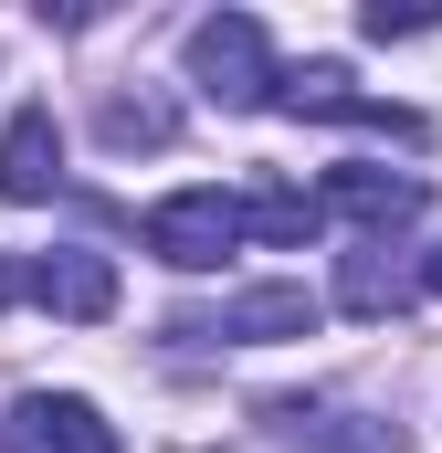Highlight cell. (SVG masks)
Returning a JSON list of instances; mask_svg holds the SVG:
<instances>
[{
  "mask_svg": "<svg viewBox=\"0 0 442 453\" xmlns=\"http://www.w3.org/2000/svg\"><path fill=\"white\" fill-rule=\"evenodd\" d=\"M422 296H442V242H432V253H422Z\"/></svg>",
  "mask_w": 442,
  "mask_h": 453,
  "instance_id": "obj_15",
  "label": "cell"
},
{
  "mask_svg": "<svg viewBox=\"0 0 442 453\" xmlns=\"http://www.w3.org/2000/svg\"><path fill=\"white\" fill-rule=\"evenodd\" d=\"M242 222L263 232V242H316L327 201H316V190H285V180H274V190H253V201H242Z\"/></svg>",
  "mask_w": 442,
  "mask_h": 453,
  "instance_id": "obj_11",
  "label": "cell"
},
{
  "mask_svg": "<svg viewBox=\"0 0 442 453\" xmlns=\"http://www.w3.org/2000/svg\"><path fill=\"white\" fill-rule=\"evenodd\" d=\"M190 85L211 96V106H232V116H253V106H274V42H263V21L253 11H211L201 32H190Z\"/></svg>",
  "mask_w": 442,
  "mask_h": 453,
  "instance_id": "obj_1",
  "label": "cell"
},
{
  "mask_svg": "<svg viewBox=\"0 0 442 453\" xmlns=\"http://www.w3.org/2000/svg\"><path fill=\"white\" fill-rule=\"evenodd\" d=\"M64 190V137H53V106H21L0 127V201H53Z\"/></svg>",
  "mask_w": 442,
  "mask_h": 453,
  "instance_id": "obj_9",
  "label": "cell"
},
{
  "mask_svg": "<svg viewBox=\"0 0 442 453\" xmlns=\"http://www.w3.org/2000/svg\"><path fill=\"white\" fill-rule=\"evenodd\" d=\"M11 296H32V264H0V306H11Z\"/></svg>",
  "mask_w": 442,
  "mask_h": 453,
  "instance_id": "obj_14",
  "label": "cell"
},
{
  "mask_svg": "<svg viewBox=\"0 0 442 453\" xmlns=\"http://www.w3.org/2000/svg\"><path fill=\"white\" fill-rule=\"evenodd\" d=\"M32 306H53V317L95 327V317H116V264H106V253H85V242L32 253Z\"/></svg>",
  "mask_w": 442,
  "mask_h": 453,
  "instance_id": "obj_7",
  "label": "cell"
},
{
  "mask_svg": "<svg viewBox=\"0 0 442 453\" xmlns=\"http://www.w3.org/2000/svg\"><path fill=\"white\" fill-rule=\"evenodd\" d=\"M0 433H11V453H116V422L74 390H21Z\"/></svg>",
  "mask_w": 442,
  "mask_h": 453,
  "instance_id": "obj_5",
  "label": "cell"
},
{
  "mask_svg": "<svg viewBox=\"0 0 442 453\" xmlns=\"http://www.w3.org/2000/svg\"><path fill=\"white\" fill-rule=\"evenodd\" d=\"M358 32H369V42H390V32H432V11H390V0H379V11L358 21Z\"/></svg>",
  "mask_w": 442,
  "mask_h": 453,
  "instance_id": "obj_13",
  "label": "cell"
},
{
  "mask_svg": "<svg viewBox=\"0 0 442 453\" xmlns=\"http://www.w3.org/2000/svg\"><path fill=\"white\" fill-rule=\"evenodd\" d=\"M316 296L306 285H242V296H221V306H201V317H169V338L190 348H285V338H316Z\"/></svg>",
  "mask_w": 442,
  "mask_h": 453,
  "instance_id": "obj_2",
  "label": "cell"
},
{
  "mask_svg": "<svg viewBox=\"0 0 442 453\" xmlns=\"http://www.w3.org/2000/svg\"><path fill=\"white\" fill-rule=\"evenodd\" d=\"M274 106H285V116H327V127H379V137H422V116H411V106H379V96H358V85H347V64H295V74L274 85Z\"/></svg>",
  "mask_w": 442,
  "mask_h": 453,
  "instance_id": "obj_4",
  "label": "cell"
},
{
  "mask_svg": "<svg viewBox=\"0 0 442 453\" xmlns=\"http://www.w3.org/2000/svg\"><path fill=\"white\" fill-rule=\"evenodd\" d=\"M316 201L347 211V222H369L379 242H390L400 222H422V201H432V190H422L411 169H327V190H316Z\"/></svg>",
  "mask_w": 442,
  "mask_h": 453,
  "instance_id": "obj_8",
  "label": "cell"
},
{
  "mask_svg": "<svg viewBox=\"0 0 442 453\" xmlns=\"http://www.w3.org/2000/svg\"><path fill=\"white\" fill-rule=\"evenodd\" d=\"M169 127H179V116L158 106V96H106V116H95L106 148H169Z\"/></svg>",
  "mask_w": 442,
  "mask_h": 453,
  "instance_id": "obj_12",
  "label": "cell"
},
{
  "mask_svg": "<svg viewBox=\"0 0 442 453\" xmlns=\"http://www.w3.org/2000/svg\"><path fill=\"white\" fill-rule=\"evenodd\" d=\"M337 306H347V317H400V306H411V274L390 264V242H369V253L337 264Z\"/></svg>",
  "mask_w": 442,
  "mask_h": 453,
  "instance_id": "obj_10",
  "label": "cell"
},
{
  "mask_svg": "<svg viewBox=\"0 0 442 453\" xmlns=\"http://www.w3.org/2000/svg\"><path fill=\"white\" fill-rule=\"evenodd\" d=\"M263 422L295 453H400V422H369V411H347V401H274Z\"/></svg>",
  "mask_w": 442,
  "mask_h": 453,
  "instance_id": "obj_6",
  "label": "cell"
},
{
  "mask_svg": "<svg viewBox=\"0 0 442 453\" xmlns=\"http://www.w3.org/2000/svg\"><path fill=\"white\" fill-rule=\"evenodd\" d=\"M242 232H253V222H242V201H232V190H169V201H148L137 242H148L169 274H211Z\"/></svg>",
  "mask_w": 442,
  "mask_h": 453,
  "instance_id": "obj_3",
  "label": "cell"
}]
</instances>
